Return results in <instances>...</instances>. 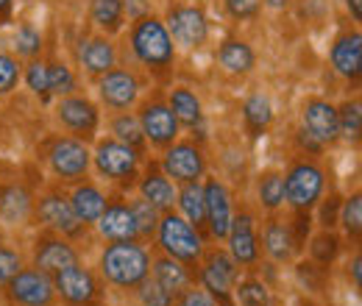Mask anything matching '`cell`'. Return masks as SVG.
<instances>
[{"mask_svg":"<svg viewBox=\"0 0 362 306\" xmlns=\"http://www.w3.org/2000/svg\"><path fill=\"white\" fill-rule=\"evenodd\" d=\"M20 76H23V64L14 56L0 53V95H8L11 89L17 87Z\"/></svg>","mask_w":362,"mask_h":306,"instance_id":"obj_44","label":"cell"},{"mask_svg":"<svg viewBox=\"0 0 362 306\" xmlns=\"http://www.w3.org/2000/svg\"><path fill=\"white\" fill-rule=\"evenodd\" d=\"M136 298H139L142 306H173V298H170L151 276H145V278L136 284Z\"/></svg>","mask_w":362,"mask_h":306,"instance_id":"obj_43","label":"cell"},{"mask_svg":"<svg viewBox=\"0 0 362 306\" xmlns=\"http://www.w3.org/2000/svg\"><path fill=\"white\" fill-rule=\"evenodd\" d=\"M98 95H100V100H103L109 109L126 112V109L134 106L136 98H139V81H136L134 73L120 70V67H112L109 73L100 76V81H98Z\"/></svg>","mask_w":362,"mask_h":306,"instance_id":"obj_15","label":"cell"},{"mask_svg":"<svg viewBox=\"0 0 362 306\" xmlns=\"http://www.w3.org/2000/svg\"><path fill=\"white\" fill-rule=\"evenodd\" d=\"M129 209H132V215H134L136 237H139V240H151V237H156V228H159V218H162V212H159L156 206H151L142 195L129 204Z\"/></svg>","mask_w":362,"mask_h":306,"instance_id":"obj_36","label":"cell"},{"mask_svg":"<svg viewBox=\"0 0 362 306\" xmlns=\"http://www.w3.org/2000/svg\"><path fill=\"white\" fill-rule=\"evenodd\" d=\"M271 290H268V284L262 281V278H254V276H248V278H237V284H234V306H271Z\"/></svg>","mask_w":362,"mask_h":306,"instance_id":"obj_33","label":"cell"},{"mask_svg":"<svg viewBox=\"0 0 362 306\" xmlns=\"http://www.w3.org/2000/svg\"><path fill=\"white\" fill-rule=\"evenodd\" d=\"M337 215H340V201L332 195V198L320 206V225H323V228H334V225H337Z\"/></svg>","mask_w":362,"mask_h":306,"instance_id":"obj_49","label":"cell"},{"mask_svg":"<svg viewBox=\"0 0 362 306\" xmlns=\"http://www.w3.org/2000/svg\"><path fill=\"white\" fill-rule=\"evenodd\" d=\"M310 254H313V262H317L320 267L334 264V259L340 257V237L332 228H320L310 240Z\"/></svg>","mask_w":362,"mask_h":306,"instance_id":"obj_37","label":"cell"},{"mask_svg":"<svg viewBox=\"0 0 362 306\" xmlns=\"http://www.w3.org/2000/svg\"><path fill=\"white\" fill-rule=\"evenodd\" d=\"M14 306H50L56 298L53 278L37 267H20V273L6 284Z\"/></svg>","mask_w":362,"mask_h":306,"instance_id":"obj_8","label":"cell"},{"mask_svg":"<svg viewBox=\"0 0 362 306\" xmlns=\"http://www.w3.org/2000/svg\"><path fill=\"white\" fill-rule=\"evenodd\" d=\"M139 195H142L151 206H156L159 212H170L173 204H176V187H173V181L162 173L159 167H148V173L142 175V181H139Z\"/></svg>","mask_w":362,"mask_h":306,"instance_id":"obj_23","label":"cell"},{"mask_svg":"<svg viewBox=\"0 0 362 306\" xmlns=\"http://www.w3.org/2000/svg\"><path fill=\"white\" fill-rule=\"evenodd\" d=\"M90 148L76 136H59L47 151V165L59 181H81L90 173Z\"/></svg>","mask_w":362,"mask_h":306,"instance_id":"obj_7","label":"cell"},{"mask_svg":"<svg viewBox=\"0 0 362 306\" xmlns=\"http://www.w3.org/2000/svg\"><path fill=\"white\" fill-rule=\"evenodd\" d=\"M257 195L268 212L281 209L284 206V175L276 173V170H265L257 178Z\"/></svg>","mask_w":362,"mask_h":306,"instance_id":"obj_35","label":"cell"},{"mask_svg":"<svg viewBox=\"0 0 362 306\" xmlns=\"http://www.w3.org/2000/svg\"><path fill=\"white\" fill-rule=\"evenodd\" d=\"M179 306H218V304H215L204 290H189V287H187L179 295Z\"/></svg>","mask_w":362,"mask_h":306,"instance_id":"obj_48","label":"cell"},{"mask_svg":"<svg viewBox=\"0 0 362 306\" xmlns=\"http://www.w3.org/2000/svg\"><path fill=\"white\" fill-rule=\"evenodd\" d=\"M37 218L42 220L50 231H56L62 237H81L84 234V223L76 218L70 201L64 195H59V192H50L45 198H40Z\"/></svg>","mask_w":362,"mask_h":306,"instance_id":"obj_17","label":"cell"},{"mask_svg":"<svg viewBox=\"0 0 362 306\" xmlns=\"http://www.w3.org/2000/svg\"><path fill=\"white\" fill-rule=\"evenodd\" d=\"M50 278H53L56 293L70 306H87L98 298V281H95L92 270H87L84 264H70Z\"/></svg>","mask_w":362,"mask_h":306,"instance_id":"obj_14","label":"cell"},{"mask_svg":"<svg viewBox=\"0 0 362 306\" xmlns=\"http://www.w3.org/2000/svg\"><path fill=\"white\" fill-rule=\"evenodd\" d=\"M349 273H351V278H354V287L360 290L362 287V257H360V251L354 254V259L349 262Z\"/></svg>","mask_w":362,"mask_h":306,"instance_id":"obj_51","label":"cell"},{"mask_svg":"<svg viewBox=\"0 0 362 306\" xmlns=\"http://www.w3.org/2000/svg\"><path fill=\"white\" fill-rule=\"evenodd\" d=\"M156 240H159V245H162V251L168 257H173L176 262L187 264V267L198 264L201 257H204V240H201L198 228L189 225L173 209L170 212H162L159 228H156Z\"/></svg>","mask_w":362,"mask_h":306,"instance_id":"obj_3","label":"cell"},{"mask_svg":"<svg viewBox=\"0 0 362 306\" xmlns=\"http://www.w3.org/2000/svg\"><path fill=\"white\" fill-rule=\"evenodd\" d=\"M56 117L67 131L76 134V139H92L100 123L98 106L81 95H64L56 106Z\"/></svg>","mask_w":362,"mask_h":306,"instance_id":"obj_12","label":"cell"},{"mask_svg":"<svg viewBox=\"0 0 362 306\" xmlns=\"http://www.w3.org/2000/svg\"><path fill=\"white\" fill-rule=\"evenodd\" d=\"M132 50L148 70H168L176 59L173 40L165 23L153 14H145L132 25Z\"/></svg>","mask_w":362,"mask_h":306,"instance_id":"obj_2","label":"cell"},{"mask_svg":"<svg viewBox=\"0 0 362 306\" xmlns=\"http://www.w3.org/2000/svg\"><path fill=\"white\" fill-rule=\"evenodd\" d=\"M337 223L343 225V231H346L351 240H360V231H362V195L360 192L349 195V198L340 204Z\"/></svg>","mask_w":362,"mask_h":306,"instance_id":"obj_39","label":"cell"},{"mask_svg":"<svg viewBox=\"0 0 362 306\" xmlns=\"http://www.w3.org/2000/svg\"><path fill=\"white\" fill-rule=\"evenodd\" d=\"M162 173L179 184L201 181L206 173V156L195 142H173L170 148H165Z\"/></svg>","mask_w":362,"mask_h":306,"instance_id":"obj_11","label":"cell"},{"mask_svg":"<svg viewBox=\"0 0 362 306\" xmlns=\"http://www.w3.org/2000/svg\"><path fill=\"white\" fill-rule=\"evenodd\" d=\"M218 61L226 67L228 73L245 76V73L254 70L257 56H254V50H251L248 42H243V40H226V42L218 47Z\"/></svg>","mask_w":362,"mask_h":306,"instance_id":"obj_29","label":"cell"},{"mask_svg":"<svg viewBox=\"0 0 362 306\" xmlns=\"http://www.w3.org/2000/svg\"><path fill=\"white\" fill-rule=\"evenodd\" d=\"M14 47H17V56L31 61V59H37L42 53V34L31 23H23L17 28V34H14Z\"/></svg>","mask_w":362,"mask_h":306,"instance_id":"obj_41","label":"cell"},{"mask_svg":"<svg viewBox=\"0 0 362 306\" xmlns=\"http://www.w3.org/2000/svg\"><path fill=\"white\" fill-rule=\"evenodd\" d=\"M323 195V170L313 162H296L284 173V204L296 212H310Z\"/></svg>","mask_w":362,"mask_h":306,"instance_id":"obj_5","label":"cell"},{"mask_svg":"<svg viewBox=\"0 0 362 306\" xmlns=\"http://www.w3.org/2000/svg\"><path fill=\"white\" fill-rule=\"evenodd\" d=\"M243 120H245V129L251 136H259V134L268 131V126L273 123V106L268 95H262V92L251 95L243 103Z\"/></svg>","mask_w":362,"mask_h":306,"instance_id":"obj_30","label":"cell"},{"mask_svg":"<svg viewBox=\"0 0 362 306\" xmlns=\"http://www.w3.org/2000/svg\"><path fill=\"white\" fill-rule=\"evenodd\" d=\"M47 89H50V95H59V98L73 95L76 76L64 61H47Z\"/></svg>","mask_w":362,"mask_h":306,"instance_id":"obj_40","label":"cell"},{"mask_svg":"<svg viewBox=\"0 0 362 306\" xmlns=\"http://www.w3.org/2000/svg\"><path fill=\"white\" fill-rule=\"evenodd\" d=\"M262 248H265V254L271 257L273 262L287 264L298 257V251L304 245L298 242V237H296V231H293V225L287 220L271 215L265 228H262Z\"/></svg>","mask_w":362,"mask_h":306,"instance_id":"obj_19","label":"cell"},{"mask_svg":"<svg viewBox=\"0 0 362 306\" xmlns=\"http://www.w3.org/2000/svg\"><path fill=\"white\" fill-rule=\"evenodd\" d=\"M153 281L176 301L181 293L189 287V281H192V276H189V270H187V264L176 262L173 257H159V259H153Z\"/></svg>","mask_w":362,"mask_h":306,"instance_id":"obj_25","label":"cell"},{"mask_svg":"<svg viewBox=\"0 0 362 306\" xmlns=\"http://www.w3.org/2000/svg\"><path fill=\"white\" fill-rule=\"evenodd\" d=\"M100 273L109 284L132 290L151 273V257L136 240L112 242L100 257Z\"/></svg>","mask_w":362,"mask_h":306,"instance_id":"obj_1","label":"cell"},{"mask_svg":"<svg viewBox=\"0 0 362 306\" xmlns=\"http://www.w3.org/2000/svg\"><path fill=\"white\" fill-rule=\"evenodd\" d=\"M112 134H115V139L132 145V148H136V151L145 145L142 126H139L136 114H132V112H120L117 117H112Z\"/></svg>","mask_w":362,"mask_h":306,"instance_id":"obj_38","label":"cell"},{"mask_svg":"<svg viewBox=\"0 0 362 306\" xmlns=\"http://www.w3.org/2000/svg\"><path fill=\"white\" fill-rule=\"evenodd\" d=\"M31 215V195L20 187V184H11L0 192V218L3 223H23Z\"/></svg>","mask_w":362,"mask_h":306,"instance_id":"obj_31","label":"cell"},{"mask_svg":"<svg viewBox=\"0 0 362 306\" xmlns=\"http://www.w3.org/2000/svg\"><path fill=\"white\" fill-rule=\"evenodd\" d=\"M0 245H3V231H0Z\"/></svg>","mask_w":362,"mask_h":306,"instance_id":"obj_55","label":"cell"},{"mask_svg":"<svg viewBox=\"0 0 362 306\" xmlns=\"http://www.w3.org/2000/svg\"><path fill=\"white\" fill-rule=\"evenodd\" d=\"M11 11H14V0H0V25L11 20Z\"/></svg>","mask_w":362,"mask_h":306,"instance_id":"obj_52","label":"cell"},{"mask_svg":"<svg viewBox=\"0 0 362 306\" xmlns=\"http://www.w3.org/2000/svg\"><path fill=\"white\" fill-rule=\"evenodd\" d=\"M262 3H268L271 8H287L290 6V0H262Z\"/></svg>","mask_w":362,"mask_h":306,"instance_id":"obj_54","label":"cell"},{"mask_svg":"<svg viewBox=\"0 0 362 306\" xmlns=\"http://www.w3.org/2000/svg\"><path fill=\"white\" fill-rule=\"evenodd\" d=\"M228 17L234 20H254L262 8V0H223Z\"/></svg>","mask_w":362,"mask_h":306,"instance_id":"obj_46","label":"cell"},{"mask_svg":"<svg viewBox=\"0 0 362 306\" xmlns=\"http://www.w3.org/2000/svg\"><path fill=\"white\" fill-rule=\"evenodd\" d=\"M123 0H92L90 20L106 34H115L123 28Z\"/></svg>","mask_w":362,"mask_h":306,"instance_id":"obj_32","label":"cell"},{"mask_svg":"<svg viewBox=\"0 0 362 306\" xmlns=\"http://www.w3.org/2000/svg\"><path fill=\"white\" fill-rule=\"evenodd\" d=\"M78 262V251L62 237V234H50L37 240V248H34V267L42 270L47 276H56L59 270L70 267V264Z\"/></svg>","mask_w":362,"mask_h":306,"instance_id":"obj_20","label":"cell"},{"mask_svg":"<svg viewBox=\"0 0 362 306\" xmlns=\"http://www.w3.org/2000/svg\"><path fill=\"white\" fill-rule=\"evenodd\" d=\"M136 120H139V126H142V134H145V139L153 145V148H170L176 139H179V120H176V114L170 112V106L165 103V100H145L142 103V109H139V114H136Z\"/></svg>","mask_w":362,"mask_h":306,"instance_id":"obj_9","label":"cell"},{"mask_svg":"<svg viewBox=\"0 0 362 306\" xmlns=\"http://www.w3.org/2000/svg\"><path fill=\"white\" fill-rule=\"evenodd\" d=\"M23 267V257L14 251V248H6L0 245V287H6Z\"/></svg>","mask_w":362,"mask_h":306,"instance_id":"obj_45","label":"cell"},{"mask_svg":"<svg viewBox=\"0 0 362 306\" xmlns=\"http://www.w3.org/2000/svg\"><path fill=\"white\" fill-rule=\"evenodd\" d=\"M204 204H206V225L209 234L215 240H226L228 225H231V195H228L226 184L218 178H206L204 181Z\"/></svg>","mask_w":362,"mask_h":306,"instance_id":"obj_18","label":"cell"},{"mask_svg":"<svg viewBox=\"0 0 362 306\" xmlns=\"http://www.w3.org/2000/svg\"><path fill=\"white\" fill-rule=\"evenodd\" d=\"M228 254L237 264H257L259 262V234H257V223L248 209L231 215L228 225Z\"/></svg>","mask_w":362,"mask_h":306,"instance_id":"obj_13","label":"cell"},{"mask_svg":"<svg viewBox=\"0 0 362 306\" xmlns=\"http://www.w3.org/2000/svg\"><path fill=\"white\" fill-rule=\"evenodd\" d=\"M78 59H81V64H84V70L90 76H103V73H109L115 67L117 50L106 37H90V40L81 42Z\"/></svg>","mask_w":362,"mask_h":306,"instance_id":"obj_24","label":"cell"},{"mask_svg":"<svg viewBox=\"0 0 362 306\" xmlns=\"http://www.w3.org/2000/svg\"><path fill=\"white\" fill-rule=\"evenodd\" d=\"M332 67L349 78L357 81L362 73V37L360 31H346L332 45Z\"/></svg>","mask_w":362,"mask_h":306,"instance_id":"obj_22","label":"cell"},{"mask_svg":"<svg viewBox=\"0 0 362 306\" xmlns=\"http://www.w3.org/2000/svg\"><path fill=\"white\" fill-rule=\"evenodd\" d=\"M168 106L170 112L176 114L179 126H187V129H198L201 120H204V109H201V100L192 89L187 87H173L170 95H168Z\"/></svg>","mask_w":362,"mask_h":306,"instance_id":"obj_27","label":"cell"},{"mask_svg":"<svg viewBox=\"0 0 362 306\" xmlns=\"http://www.w3.org/2000/svg\"><path fill=\"white\" fill-rule=\"evenodd\" d=\"M123 11L132 20H139V17L151 14V0H123Z\"/></svg>","mask_w":362,"mask_h":306,"instance_id":"obj_50","label":"cell"},{"mask_svg":"<svg viewBox=\"0 0 362 306\" xmlns=\"http://www.w3.org/2000/svg\"><path fill=\"white\" fill-rule=\"evenodd\" d=\"M165 28L181 47H201L209 37V23L201 6H170Z\"/></svg>","mask_w":362,"mask_h":306,"instance_id":"obj_10","label":"cell"},{"mask_svg":"<svg viewBox=\"0 0 362 306\" xmlns=\"http://www.w3.org/2000/svg\"><path fill=\"white\" fill-rule=\"evenodd\" d=\"M337 129H340V136L351 145H360L362 136V103L360 98L354 100H346L343 106H337Z\"/></svg>","mask_w":362,"mask_h":306,"instance_id":"obj_34","label":"cell"},{"mask_svg":"<svg viewBox=\"0 0 362 306\" xmlns=\"http://www.w3.org/2000/svg\"><path fill=\"white\" fill-rule=\"evenodd\" d=\"M346 8L351 11L354 23H360V20H362V0H346Z\"/></svg>","mask_w":362,"mask_h":306,"instance_id":"obj_53","label":"cell"},{"mask_svg":"<svg viewBox=\"0 0 362 306\" xmlns=\"http://www.w3.org/2000/svg\"><path fill=\"white\" fill-rule=\"evenodd\" d=\"M98 223V231L103 240L109 242H132V240H139L136 237V225H134V215L129 209V204H106L103 215L95 220Z\"/></svg>","mask_w":362,"mask_h":306,"instance_id":"obj_21","label":"cell"},{"mask_svg":"<svg viewBox=\"0 0 362 306\" xmlns=\"http://www.w3.org/2000/svg\"><path fill=\"white\" fill-rule=\"evenodd\" d=\"M25 84L28 89L40 98V100H50V89H47V64L42 59H31L25 67Z\"/></svg>","mask_w":362,"mask_h":306,"instance_id":"obj_42","label":"cell"},{"mask_svg":"<svg viewBox=\"0 0 362 306\" xmlns=\"http://www.w3.org/2000/svg\"><path fill=\"white\" fill-rule=\"evenodd\" d=\"M301 120H304V131L310 136H315L317 142L326 148V145H334L340 139V129H337V106L323 100V98H310L304 103V112H301Z\"/></svg>","mask_w":362,"mask_h":306,"instance_id":"obj_16","label":"cell"},{"mask_svg":"<svg viewBox=\"0 0 362 306\" xmlns=\"http://www.w3.org/2000/svg\"><path fill=\"white\" fill-rule=\"evenodd\" d=\"M95 167L98 173L109 181H120V184H129L136 178L139 170V151L120 142V139H100L98 148H95Z\"/></svg>","mask_w":362,"mask_h":306,"instance_id":"obj_6","label":"cell"},{"mask_svg":"<svg viewBox=\"0 0 362 306\" xmlns=\"http://www.w3.org/2000/svg\"><path fill=\"white\" fill-rule=\"evenodd\" d=\"M201 287L218 306H234V284L240 278V264L228 251H209L201 257Z\"/></svg>","mask_w":362,"mask_h":306,"instance_id":"obj_4","label":"cell"},{"mask_svg":"<svg viewBox=\"0 0 362 306\" xmlns=\"http://www.w3.org/2000/svg\"><path fill=\"white\" fill-rule=\"evenodd\" d=\"M67 201H70V206H73L76 218L81 220L84 225H87V223H95V220L100 218V215H103V209H106V204H109V198H106L95 184H87V181H84V184H78Z\"/></svg>","mask_w":362,"mask_h":306,"instance_id":"obj_26","label":"cell"},{"mask_svg":"<svg viewBox=\"0 0 362 306\" xmlns=\"http://www.w3.org/2000/svg\"><path fill=\"white\" fill-rule=\"evenodd\" d=\"M326 270H329V267H320L317 262H298V278H301L310 290H320L323 281H326Z\"/></svg>","mask_w":362,"mask_h":306,"instance_id":"obj_47","label":"cell"},{"mask_svg":"<svg viewBox=\"0 0 362 306\" xmlns=\"http://www.w3.org/2000/svg\"><path fill=\"white\" fill-rule=\"evenodd\" d=\"M176 204L181 209V218L187 220L195 228L206 225V204H204V184L189 181L181 187V192H176Z\"/></svg>","mask_w":362,"mask_h":306,"instance_id":"obj_28","label":"cell"}]
</instances>
